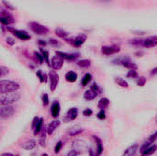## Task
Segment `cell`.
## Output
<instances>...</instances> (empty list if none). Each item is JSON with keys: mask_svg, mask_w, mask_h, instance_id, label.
Instances as JSON below:
<instances>
[{"mask_svg": "<svg viewBox=\"0 0 157 156\" xmlns=\"http://www.w3.org/2000/svg\"><path fill=\"white\" fill-rule=\"evenodd\" d=\"M132 44H134V45H143L144 44V40H133L131 41Z\"/></svg>", "mask_w": 157, "mask_h": 156, "instance_id": "38", "label": "cell"}, {"mask_svg": "<svg viewBox=\"0 0 157 156\" xmlns=\"http://www.w3.org/2000/svg\"><path fill=\"white\" fill-rule=\"evenodd\" d=\"M51 112H52V115L53 118H57L58 115H59V112H60V104L59 102L55 101L52 106V108H51Z\"/></svg>", "mask_w": 157, "mask_h": 156, "instance_id": "19", "label": "cell"}, {"mask_svg": "<svg viewBox=\"0 0 157 156\" xmlns=\"http://www.w3.org/2000/svg\"><path fill=\"white\" fill-rule=\"evenodd\" d=\"M127 76L129 78H137L138 77V73L136 70H130L129 73L127 74Z\"/></svg>", "mask_w": 157, "mask_h": 156, "instance_id": "32", "label": "cell"}, {"mask_svg": "<svg viewBox=\"0 0 157 156\" xmlns=\"http://www.w3.org/2000/svg\"><path fill=\"white\" fill-rule=\"evenodd\" d=\"M29 26L31 29V30L38 35H45L49 32V29L47 27L40 25V23H37V22H30Z\"/></svg>", "mask_w": 157, "mask_h": 156, "instance_id": "3", "label": "cell"}, {"mask_svg": "<svg viewBox=\"0 0 157 156\" xmlns=\"http://www.w3.org/2000/svg\"><path fill=\"white\" fill-rule=\"evenodd\" d=\"M50 41H51V44H54V45H57L58 44V42L55 40H51Z\"/></svg>", "mask_w": 157, "mask_h": 156, "instance_id": "47", "label": "cell"}, {"mask_svg": "<svg viewBox=\"0 0 157 156\" xmlns=\"http://www.w3.org/2000/svg\"><path fill=\"white\" fill-rule=\"evenodd\" d=\"M138 150V145L137 144H133L132 146H130L128 149L125 150V152L123 153L122 156H134L136 152Z\"/></svg>", "mask_w": 157, "mask_h": 156, "instance_id": "16", "label": "cell"}, {"mask_svg": "<svg viewBox=\"0 0 157 156\" xmlns=\"http://www.w3.org/2000/svg\"><path fill=\"white\" fill-rule=\"evenodd\" d=\"M119 51H120V47L116 46V45L104 46L102 48V53L105 54V55H110V54H113V53H116V52H119Z\"/></svg>", "mask_w": 157, "mask_h": 156, "instance_id": "10", "label": "cell"}, {"mask_svg": "<svg viewBox=\"0 0 157 156\" xmlns=\"http://www.w3.org/2000/svg\"><path fill=\"white\" fill-rule=\"evenodd\" d=\"M7 74H8V69L5 66H0V76L4 77Z\"/></svg>", "mask_w": 157, "mask_h": 156, "instance_id": "34", "label": "cell"}, {"mask_svg": "<svg viewBox=\"0 0 157 156\" xmlns=\"http://www.w3.org/2000/svg\"><path fill=\"white\" fill-rule=\"evenodd\" d=\"M60 123H61L60 120H57L52 121V122L49 124L48 128H47V133L50 134V135H52V134L53 133V131L56 130V128L60 126Z\"/></svg>", "mask_w": 157, "mask_h": 156, "instance_id": "15", "label": "cell"}, {"mask_svg": "<svg viewBox=\"0 0 157 156\" xmlns=\"http://www.w3.org/2000/svg\"><path fill=\"white\" fill-rule=\"evenodd\" d=\"M157 140V131H155L154 134H152L151 136H150V138L145 142L146 143H149V144H154V143H155V141Z\"/></svg>", "mask_w": 157, "mask_h": 156, "instance_id": "31", "label": "cell"}, {"mask_svg": "<svg viewBox=\"0 0 157 156\" xmlns=\"http://www.w3.org/2000/svg\"><path fill=\"white\" fill-rule=\"evenodd\" d=\"M63 58L59 56V55H55L52 58V62H51V65L53 69L55 70H59L62 68L63 64Z\"/></svg>", "mask_w": 157, "mask_h": 156, "instance_id": "8", "label": "cell"}, {"mask_svg": "<svg viewBox=\"0 0 157 156\" xmlns=\"http://www.w3.org/2000/svg\"><path fill=\"white\" fill-rule=\"evenodd\" d=\"M155 120H156V122H157V117H156V119H155Z\"/></svg>", "mask_w": 157, "mask_h": 156, "instance_id": "51", "label": "cell"}, {"mask_svg": "<svg viewBox=\"0 0 157 156\" xmlns=\"http://www.w3.org/2000/svg\"><path fill=\"white\" fill-rule=\"evenodd\" d=\"M109 100L108 98L104 97V98H101V99L99 100V102H98V107L100 109H104L105 108H107V107L109 106Z\"/></svg>", "mask_w": 157, "mask_h": 156, "instance_id": "24", "label": "cell"}, {"mask_svg": "<svg viewBox=\"0 0 157 156\" xmlns=\"http://www.w3.org/2000/svg\"><path fill=\"white\" fill-rule=\"evenodd\" d=\"M49 76H50V81H51V90L52 91H54L58 86V83H59V76L58 74L54 72V71H51L49 73Z\"/></svg>", "mask_w": 157, "mask_h": 156, "instance_id": "9", "label": "cell"}, {"mask_svg": "<svg viewBox=\"0 0 157 156\" xmlns=\"http://www.w3.org/2000/svg\"><path fill=\"white\" fill-rule=\"evenodd\" d=\"M82 131H83V129L82 128H80L78 126H75V127H72L71 129H69L68 134L70 136H76V135L80 134Z\"/></svg>", "mask_w": 157, "mask_h": 156, "instance_id": "21", "label": "cell"}, {"mask_svg": "<svg viewBox=\"0 0 157 156\" xmlns=\"http://www.w3.org/2000/svg\"><path fill=\"white\" fill-rule=\"evenodd\" d=\"M41 52H42V57H43V59L45 60V62H46L49 65H51L50 61H49V52H48L47 51H43L42 49H41Z\"/></svg>", "mask_w": 157, "mask_h": 156, "instance_id": "33", "label": "cell"}, {"mask_svg": "<svg viewBox=\"0 0 157 156\" xmlns=\"http://www.w3.org/2000/svg\"><path fill=\"white\" fill-rule=\"evenodd\" d=\"M42 122H43V120L40 118L39 120V121H38V124H37L35 130H34V134L35 135H37V133H39L40 131V130H42Z\"/></svg>", "mask_w": 157, "mask_h": 156, "instance_id": "29", "label": "cell"}, {"mask_svg": "<svg viewBox=\"0 0 157 156\" xmlns=\"http://www.w3.org/2000/svg\"><path fill=\"white\" fill-rule=\"evenodd\" d=\"M55 34L59 37V38H66L68 36V33L66 31H64L63 29H62L61 28H57L55 29Z\"/></svg>", "mask_w": 157, "mask_h": 156, "instance_id": "25", "label": "cell"}, {"mask_svg": "<svg viewBox=\"0 0 157 156\" xmlns=\"http://www.w3.org/2000/svg\"><path fill=\"white\" fill-rule=\"evenodd\" d=\"M39 44H40V45H46V42H44L43 40H39Z\"/></svg>", "mask_w": 157, "mask_h": 156, "instance_id": "48", "label": "cell"}, {"mask_svg": "<svg viewBox=\"0 0 157 156\" xmlns=\"http://www.w3.org/2000/svg\"><path fill=\"white\" fill-rule=\"evenodd\" d=\"M20 98V95L17 93H6V94H1L0 97V104L1 106H7L11 105L12 103L17 101Z\"/></svg>", "mask_w": 157, "mask_h": 156, "instance_id": "2", "label": "cell"}, {"mask_svg": "<svg viewBox=\"0 0 157 156\" xmlns=\"http://www.w3.org/2000/svg\"><path fill=\"white\" fill-rule=\"evenodd\" d=\"M14 113H15V108L13 106H10V105L2 106L0 108V116L2 119H8L12 117Z\"/></svg>", "mask_w": 157, "mask_h": 156, "instance_id": "4", "label": "cell"}, {"mask_svg": "<svg viewBox=\"0 0 157 156\" xmlns=\"http://www.w3.org/2000/svg\"><path fill=\"white\" fill-rule=\"evenodd\" d=\"M6 42H7V44L11 45V46L15 44V40H14L12 38H7V39H6Z\"/></svg>", "mask_w": 157, "mask_h": 156, "instance_id": "43", "label": "cell"}, {"mask_svg": "<svg viewBox=\"0 0 157 156\" xmlns=\"http://www.w3.org/2000/svg\"><path fill=\"white\" fill-rule=\"evenodd\" d=\"M39 118H37V117H35L34 119H33V121H32V129H33V131L35 130V128H36V126H37V124H38V121H39Z\"/></svg>", "mask_w": 157, "mask_h": 156, "instance_id": "42", "label": "cell"}, {"mask_svg": "<svg viewBox=\"0 0 157 156\" xmlns=\"http://www.w3.org/2000/svg\"><path fill=\"white\" fill-rule=\"evenodd\" d=\"M62 146H63V143H62V142H59V143L56 144V146H55V149H54V152H55V154H58V153L61 151V149H62Z\"/></svg>", "mask_w": 157, "mask_h": 156, "instance_id": "37", "label": "cell"}, {"mask_svg": "<svg viewBox=\"0 0 157 156\" xmlns=\"http://www.w3.org/2000/svg\"><path fill=\"white\" fill-rule=\"evenodd\" d=\"M65 79L70 82V83H74L76 81L77 79V74L75 73V72H68L66 74H65Z\"/></svg>", "mask_w": 157, "mask_h": 156, "instance_id": "22", "label": "cell"}, {"mask_svg": "<svg viewBox=\"0 0 157 156\" xmlns=\"http://www.w3.org/2000/svg\"><path fill=\"white\" fill-rule=\"evenodd\" d=\"M143 45L144 47H146V48H152V47L157 46V36L149 37V38L144 40V44Z\"/></svg>", "mask_w": 157, "mask_h": 156, "instance_id": "12", "label": "cell"}, {"mask_svg": "<svg viewBox=\"0 0 157 156\" xmlns=\"http://www.w3.org/2000/svg\"><path fill=\"white\" fill-rule=\"evenodd\" d=\"M34 54H35L36 58H37V59L39 60V63H40L41 64V63H42V61L44 60V59H43V57H42V55H40V53H38V52H35Z\"/></svg>", "mask_w": 157, "mask_h": 156, "instance_id": "40", "label": "cell"}, {"mask_svg": "<svg viewBox=\"0 0 157 156\" xmlns=\"http://www.w3.org/2000/svg\"><path fill=\"white\" fill-rule=\"evenodd\" d=\"M94 139L96 140L97 142V146H98V149H97V156H99L102 152H103V146H102V143H101V140L98 137H94Z\"/></svg>", "mask_w": 157, "mask_h": 156, "instance_id": "23", "label": "cell"}, {"mask_svg": "<svg viewBox=\"0 0 157 156\" xmlns=\"http://www.w3.org/2000/svg\"><path fill=\"white\" fill-rule=\"evenodd\" d=\"M157 150V145L156 144H152L150 145L144 153H142L141 154L143 156H150L152 155L153 154H155Z\"/></svg>", "mask_w": 157, "mask_h": 156, "instance_id": "20", "label": "cell"}, {"mask_svg": "<svg viewBox=\"0 0 157 156\" xmlns=\"http://www.w3.org/2000/svg\"><path fill=\"white\" fill-rule=\"evenodd\" d=\"M37 76L40 78V81L42 83V82H47V77H46V74H43L41 71H38L37 72Z\"/></svg>", "mask_w": 157, "mask_h": 156, "instance_id": "30", "label": "cell"}, {"mask_svg": "<svg viewBox=\"0 0 157 156\" xmlns=\"http://www.w3.org/2000/svg\"><path fill=\"white\" fill-rule=\"evenodd\" d=\"M98 118L99 120H104V119L106 118V115H105V111H104V109H101V110H100V112L98 114Z\"/></svg>", "mask_w": 157, "mask_h": 156, "instance_id": "39", "label": "cell"}, {"mask_svg": "<svg viewBox=\"0 0 157 156\" xmlns=\"http://www.w3.org/2000/svg\"><path fill=\"white\" fill-rule=\"evenodd\" d=\"M56 54L63 57L65 60H68V61H75L79 56L78 53H65V52H62V51H57Z\"/></svg>", "mask_w": 157, "mask_h": 156, "instance_id": "13", "label": "cell"}, {"mask_svg": "<svg viewBox=\"0 0 157 156\" xmlns=\"http://www.w3.org/2000/svg\"><path fill=\"white\" fill-rule=\"evenodd\" d=\"M86 40V35L85 34H79L74 40H73V45L75 47H80Z\"/></svg>", "mask_w": 157, "mask_h": 156, "instance_id": "14", "label": "cell"}, {"mask_svg": "<svg viewBox=\"0 0 157 156\" xmlns=\"http://www.w3.org/2000/svg\"><path fill=\"white\" fill-rule=\"evenodd\" d=\"M77 115H78V110H77V108H70V109L67 111L66 116L64 117V120H65L66 121L74 120H75V119H76Z\"/></svg>", "mask_w": 157, "mask_h": 156, "instance_id": "11", "label": "cell"}, {"mask_svg": "<svg viewBox=\"0 0 157 156\" xmlns=\"http://www.w3.org/2000/svg\"><path fill=\"white\" fill-rule=\"evenodd\" d=\"M0 22L3 25H9L15 22L14 17L8 13V11H5V10H1V17H0Z\"/></svg>", "mask_w": 157, "mask_h": 156, "instance_id": "5", "label": "cell"}, {"mask_svg": "<svg viewBox=\"0 0 157 156\" xmlns=\"http://www.w3.org/2000/svg\"><path fill=\"white\" fill-rule=\"evenodd\" d=\"M7 30L12 32L17 38H18L19 40H28L30 39V36L24 30H17L15 29H12V28H9V27H6Z\"/></svg>", "mask_w": 157, "mask_h": 156, "instance_id": "6", "label": "cell"}, {"mask_svg": "<svg viewBox=\"0 0 157 156\" xmlns=\"http://www.w3.org/2000/svg\"><path fill=\"white\" fill-rule=\"evenodd\" d=\"M79 155V154H78V152L77 151H71V152H69V154H67V156H78Z\"/></svg>", "mask_w": 157, "mask_h": 156, "instance_id": "44", "label": "cell"}, {"mask_svg": "<svg viewBox=\"0 0 157 156\" xmlns=\"http://www.w3.org/2000/svg\"><path fill=\"white\" fill-rule=\"evenodd\" d=\"M145 83H146V78L144 77V76L139 77L138 80H137V85H138L139 86H144L145 85Z\"/></svg>", "mask_w": 157, "mask_h": 156, "instance_id": "35", "label": "cell"}, {"mask_svg": "<svg viewBox=\"0 0 157 156\" xmlns=\"http://www.w3.org/2000/svg\"><path fill=\"white\" fill-rule=\"evenodd\" d=\"M41 156H48L47 154H43V155H41Z\"/></svg>", "mask_w": 157, "mask_h": 156, "instance_id": "50", "label": "cell"}, {"mask_svg": "<svg viewBox=\"0 0 157 156\" xmlns=\"http://www.w3.org/2000/svg\"><path fill=\"white\" fill-rule=\"evenodd\" d=\"M92 113H93V111L90 109V108H86V109H85L84 110V112H83V114L85 115V116H91L92 115Z\"/></svg>", "mask_w": 157, "mask_h": 156, "instance_id": "41", "label": "cell"}, {"mask_svg": "<svg viewBox=\"0 0 157 156\" xmlns=\"http://www.w3.org/2000/svg\"><path fill=\"white\" fill-rule=\"evenodd\" d=\"M91 79H92V75H91L90 74H86L84 76L83 80H82V86H87L88 83L91 81Z\"/></svg>", "mask_w": 157, "mask_h": 156, "instance_id": "27", "label": "cell"}, {"mask_svg": "<svg viewBox=\"0 0 157 156\" xmlns=\"http://www.w3.org/2000/svg\"><path fill=\"white\" fill-rule=\"evenodd\" d=\"M3 4H5V6H6L7 8L11 9V10H13V9H14V7H13L12 6H10V4H9V3H7V2H6L5 0H3Z\"/></svg>", "mask_w": 157, "mask_h": 156, "instance_id": "45", "label": "cell"}, {"mask_svg": "<svg viewBox=\"0 0 157 156\" xmlns=\"http://www.w3.org/2000/svg\"><path fill=\"white\" fill-rule=\"evenodd\" d=\"M18 88H19V85L17 83L13 82V81L2 80L0 82V92H1V94L16 92Z\"/></svg>", "mask_w": 157, "mask_h": 156, "instance_id": "1", "label": "cell"}, {"mask_svg": "<svg viewBox=\"0 0 157 156\" xmlns=\"http://www.w3.org/2000/svg\"><path fill=\"white\" fill-rule=\"evenodd\" d=\"M98 92H96V91H94V90H92L90 88V90H87V91L85 92L84 98L86 99V100H93V99H95L98 97Z\"/></svg>", "mask_w": 157, "mask_h": 156, "instance_id": "17", "label": "cell"}, {"mask_svg": "<svg viewBox=\"0 0 157 156\" xmlns=\"http://www.w3.org/2000/svg\"><path fill=\"white\" fill-rule=\"evenodd\" d=\"M42 103L44 106H47L49 104V97H48V95L47 94H44L42 96Z\"/></svg>", "mask_w": 157, "mask_h": 156, "instance_id": "36", "label": "cell"}, {"mask_svg": "<svg viewBox=\"0 0 157 156\" xmlns=\"http://www.w3.org/2000/svg\"><path fill=\"white\" fill-rule=\"evenodd\" d=\"M116 82H117V84H118L119 86H121V87H128V86H129L128 82L125 81V80L122 79V78H120V77L116 78Z\"/></svg>", "mask_w": 157, "mask_h": 156, "instance_id": "28", "label": "cell"}, {"mask_svg": "<svg viewBox=\"0 0 157 156\" xmlns=\"http://www.w3.org/2000/svg\"><path fill=\"white\" fill-rule=\"evenodd\" d=\"M1 156H14L13 154H3Z\"/></svg>", "mask_w": 157, "mask_h": 156, "instance_id": "49", "label": "cell"}, {"mask_svg": "<svg viewBox=\"0 0 157 156\" xmlns=\"http://www.w3.org/2000/svg\"><path fill=\"white\" fill-rule=\"evenodd\" d=\"M119 64H122L124 67H126V68H128V69H130V70H137V65L134 63H132V62H131V60L129 59V58H125V57H123V58H120V59H118L117 61H116Z\"/></svg>", "mask_w": 157, "mask_h": 156, "instance_id": "7", "label": "cell"}, {"mask_svg": "<svg viewBox=\"0 0 157 156\" xmlns=\"http://www.w3.org/2000/svg\"><path fill=\"white\" fill-rule=\"evenodd\" d=\"M155 74H157V67L156 68H154L151 71V75H155Z\"/></svg>", "mask_w": 157, "mask_h": 156, "instance_id": "46", "label": "cell"}, {"mask_svg": "<svg viewBox=\"0 0 157 156\" xmlns=\"http://www.w3.org/2000/svg\"><path fill=\"white\" fill-rule=\"evenodd\" d=\"M77 65L82 68H88L91 65V62L89 60H81L77 63Z\"/></svg>", "mask_w": 157, "mask_h": 156, "instance_id": "26", "label": "cell"}, {"mask_svg": "<svg viewBox=\"0 0 157 156\" xmlns=\"http://www.w3.org/2000/svg\"><path fill=\"white\" fill-rule=\"evenodd\" d=\"M35 146H36V142L34 140H28L21 144V147L25 150H28V151L32 150Z\"/></svg>", "mask_w": 157, "mask_h": 156, "instance_id": "18", "label": "cell"}]
</instances>
